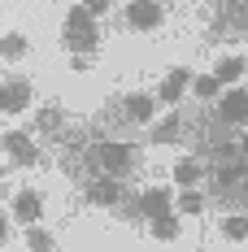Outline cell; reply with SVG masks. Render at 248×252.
Listing matches in <instances>:
<instances>
[{
	"label": "cell",
	"mask_w": 248,
	"mask_h": 252,
	"mask_svg": "<svg viewBox=\"0 0 248 252\" xmlns=\"http://www.w3.org/2000/svg\"><path fill=\"white\" fill-rule=\"evenodd\" d=\"M87 157H92V170L96 174H109V178H126L135 170V148L122 144V139H96L87 148Z\"/></svg>",
	"instance_id": "obj_1"
},
{
	"label": "cell",
	"mask_w": 248,
	"mask_h": 252,
	"mask_svg": "<svg viewBox=\"0 0 248 252\" xmlns=\"http://www.w3.org/2000/svg\"><path fill=\"white\" fill-rule=\"evenodd\" d=\"M66 48H70V57H92L100 48V26L83 4L66 13Z\"/></svg>",
	"instance_id": "obj_2"
},
{
	"label": "cell",
	"mask_w": 248,
	"mask_h": 252,
	"mask_svg": "<svg viewBox=\"0 0 248 252\" xmlns=\"http://www.w3.org/2000/svg\"><path fill=\"white\" fill-rule=\"evenodd\" d=\"M0 152H4L9 161H18V165H35V161H39V148H35V139H31L26 130H4V135H0Z\"/></svg>",
	"instance_id": "obj_3"
},
{
	"label": "cell",
	"mask_w": 248,
	"mask_h": 252,
	"mask_svg": "<svg viewBox=\"0 0 248 252\" xmlns=\"http://www.w3.org/2000/svg\"><path fill=\"white\" fill-rule=\"evenodd\" d=\"M218 118L226 126H248V87H226L218 96Z\"/></svg>",
	"instance_id": "obj_4"
},
{
	"label": "cell",
	"mask_w": 248,
	"mask_h": 252,
	"mask_svg": "<svg viewBox=\"0 0 248 252\" xmlns=\"http://www.w3.org/2000/svg\"><path fill=\"white\" fill-rule=\"evenodd\" d=\"M157 96H148V92H131V96H122V118L135 126H152L157 122Z\"/></svg>",
	"instance_id": "obj_5"
},
{
	"label": "cell",
	"mask_w": 248,
	"mask_h": 252,
	"mask_svg": "<svg viewBox=\"0 0 248 252\" xmlns=\"http://www.w3.org/2000/svg\"><path fill=\"white\" fill-rule=\"evenodd\" d=\"M9 218H18L22 226H39V218H44V196L35 191V187H22L13 204H9Z\"/></svg>",
	"instance_id": "obj_6"
},
{
	"label": "cell",
	"mask_w": 248,
	"mask_h": 252,
	"mask_svg": "<svg viewBox=\"0 0 248 252\" xmlns=\"http://www.w3.org/2000/svg\"><path fill=\"white\" fill-rule=\"evenodd\" d=\"M83 200L87 204H100V209H113V204L122 200V183L109 174H96L92 183H83Z\"/></svg>",
	"instance_id": "obj_7"
},
{
	"label": "cell",
	"mask_w": 248,
	"mask_h": 252,
	"mask_svg": "<svg viewBox=\"0 0 248 252\" xmlns=\"http://www.w3.org/2000/svg\"><path fill=\"white\" fill-rule=\"evenodd\" d=\"M166 213H178V209H174V191L170 187H144V191H140V218L157 222V218H166Z\"/></svg>",
	"instance_id": "obj_8"
},
{
	"label": "cell",
	"mask_w": 248,
	"mask_h": 252,
	"mask_svg": "<svg viewBox=\"0 0 248 252\" xmlns=\"http://www.w3.org/2000/svg\"><path fill=\"white\" fill-rule=\"evenodd\" d=\"M192 70H187V65H174L170 74L161 78V87H157V100L161 104H170V109H178V100H183V92H187V87H192Z\"/></svg>",
	"instance_id": "obj_9"
},
{
	"label": "cell",
	"mask_w": 248,
	"mask_h": 252,
	"mask_svg": "<svg viewBox=\"0 0 248 252\" xmlns=\"http://www.w3.org/2000/svg\"><path fill=\"white\" fill-rule=\"evenodd\" d=\"M31 109V83L26 78H4L0 83V113H26Z\"/></svg>",
	"instance_id": "obj_10"
},
{
	"label": "cell",
	"mask_w": 248,
	"mask_h": 252,
	"mask_svg": "<svg viewBox=\"0 0 248 252\" xmlns=\"http://www.w3.org/2000/svg\"><path fill=\"white\" fill-rule=\"evenodd\" d=\"M166 18V9L157 4V0H131L126 4V22L135 26V31H157Z\"/></svg>",
	"instance_id": "obj_11"
},
{
	"label": "cell",
	"mask_w": 248,
	"mask_h": 252,
	"mask_svg": "<svg viewBox=\"0 0 248 252\" xmlns=\"http://www.w3.org/2000/svg\"><path fill=\"white\" fill-rule=\"evenodd\" d=\"M174 183H178V191L200 187V183H205V161H200V157H178V161H174Z\"/></svg>",
	"instance_id": "obj_12"
},
{
	"label": "cell",
	"mask_w": 248,
	"mask_h": 252,
	"mask_svg": "<svg viewBox=\"0 0 248 252\" xmlns=\"http://www.w3.org/2000/svg\"><path fill=\"white\" fill-rule=\"evenodd\" d=\"M178 135H183V118H178V113H166L161 122L148 126V139H152V144H174Z\"/></svg>",
	"instance_id": "obj_13"
},
{
	"label": "cell",
	"mask_w": 248,
	"mask_h": 252,
	"mask_svg": "<svg viewBox=\"0 0 248 252\" xmlns=\"http://www.w3.org/2000/svg\"><path fill=\"white\" fill-rule=\"evenodd\" d=\"M244 57H226V61H218V65H213V78H218V83H222V87H235V83H240V78H244Z\"/></svg>",
	"instance_id": "obj_14"
},
{
	"label": "cell",
	"mask_w": 248,
	"mask_h": 252,
	"mask_svg": "<svg viewBox=\"0 0 248 252\" xmlns=\"http://www.w3.org/2000/svg\"><path fill=\"white\" fill-rule=\"evenodd\" d=\"M26 35H18V31H9V35H0V61H22L26 57Z\"/></svg>",
	"instance_id": "obj_15"
},
{
	"label": "cell",
	"mask_w": 248,
	"mask_h": 252,
	"mask_svg": "<svg viewBox=\"0 0 248 252\" xmlns=\"http://www.w3.org/2000/svg\"><path fill=\"white\" fill-rule=\"evenodd\" d=\"M222 235L231 244H244L248 239V213H226L222 218Z\"/></svg>",
	"instance_id": "obj_16"
},
{
	"label": "cell",
	"mask_w": 248,
	"mask_h": 252,
	"mask_svg": "<svg viewBox=\"0 0 248 252\" xmlns=\"http://www.w3.org/2000/svg\"><path fill=\"white\" fill-rule=\"evenodd\" d=\"M174 209H178L183 218H196L200 209H205V196H200L196 187H187V191H178V196H174Z\"/></svg>",
	"instance_id": "obj_17"
},
{
	"label": "cell",
	"mask_w": 248,
	"mask_h": 252,
	"mask_svg": "<svg viewBox=\"0 0 248 252\" xmlns=\"http://www.w3.org/2000/svg\"><path fill=\"white\" fill-rule=\"evenodd\" d=\"M26 248L31 252H57V239H52V230H44V226H26Z\"/></svg>",
	"instance_id": "obj_18"
},
{
	"label": "cell",
	"mask_w": 248,
	"mask_h": 252,
	"mask_svg": "<svg viewBox=\"0 0 248 252\" xmlns=\"http://www.w3.org/2000/svg\"><path fill=\"white\" fill-rule=\"evenodd\" d=\"M35 126H39L44 135H52V130H61V126H66V118H61V109H57V104H44V109L35 113Z\"/></svg>",
	"instance_id": "obj_19"
},
{
	"label": "cell",
	"mask_w": 248,
	"mask_h": 252,
	"mask_svg": "<svg viewBox=\"0 0 248 252\" xmlns=\"http://www.w3.org/2000/svg\"><path fill=\"white\" fill-rule=\"evenodd\" d=\"M152 239H161V244L178 239V213H166V218H157V222H152Z\"/></svg>",
	"instance_id": "obj_20"
},
{
	"label": "cell",
	"mask_w": 248,
	"mask_h": 252,
	"mask_svg": "<svg viewBox=\"0 0 248 252\" xmlns=\"http://www.w3.org/2000/svg\"><path fill=\"white\" fill-rule=\"evenodd\" d=\"M192 92H196L200 100H213V96H222V83H218L213 74H196L192 78Z\"/></svg>",
	"instance_id": "obj_21"
},
{
	"label": "cell",
	"mask_w": 248,
	"mask_h": 252,
	"mask_svg": "<svg viewBox=\"0 0 248 252\" xmlns=\"http://www.w3.org/2000/svg\"><path fill=\"white\" fill-rule=\"evenodd\" d=\"M83 9H87L92 18H100V13H109V9H113V0H83Z\"/></svg>",
	"instance_id": "obj_22"
},
{
	"label": "cell",
	"mask_w": 248,
	"mask_h": 252,
	"mask_svg": "<svg viewBox=\"0 0 248 252\" xmlns=\"http://www.w3.org/2000/svg\"><path fill=\"white\" fill-rule=\"evenodd\" d=\"M4 235H9V218L0 213V244H4Z\"/></svg>",
	"instance_id": "obj_23"
},
{
	"label": "cell",
	"mask_w": 248,
	"mask_h": 252,
	"mask_svg": "<svg viewBox=\"0 0 248 252\" xmlns=\"http://www.w3.org/2000/svg\"><path fill=\"white\" fill-rule=\"evenodd\" d=\"M240 152H244V157H248V130H244V135H240Z\"/></svg>",
	"instance_id": "obj_24"
},
{
	"label": "cell",
	"mask_w": 248,
	"mask_h": 252,
	"mask_svg": "<svg viewBox=\"0 0 248 252\" xmlns=\"http://www.w3.org/2000/svg\"><path fill=\"white\" fill-rule=\"evenodd\" d=\"M0 83H4V65H0Z\"/></svg>",
	"instance_id": "obj_25"
}]
</instances>
